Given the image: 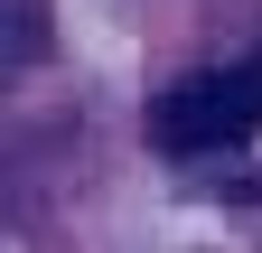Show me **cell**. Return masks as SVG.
Instances as JSON below:
<instances>
[{
  "mask_svg": "<svg viewBox=\"0 0 262 253\" xmlns=\"http://www.w3.org/2000/svg\"><path fill=\"white\" fill-rule=\"evenodd\" d=\"M150 132H159V150H215V141L262 132V56L169 85V94H159V113H150Z\"/></svg>",
  "mask_w": 262,
  "mask_h": 253,
  "instance_id": "obj_1",
  "label": "cell"
}]
</instances>
